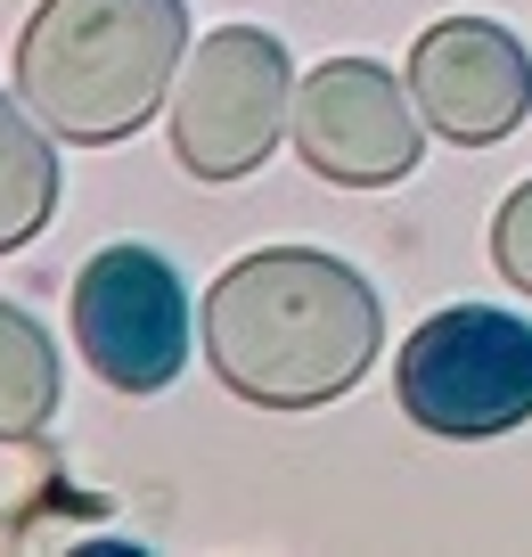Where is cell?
Returning <instances> with one entry per match:
<instances>
[{
  "label": "cell",
  "mask_w": 532,
  "mask_h": 557,
  "mask_svg": "<svg viewBox=\"0 0 532 557\" xmlns=\"http://www.w3.org/2000/svg\"><path fill=\"white\" fill-rule=\"evenodd\" d=\"M206 369L255 410H327L385 352L378 287L320 246H262L206 287Z\"/></svg>",
  "instance_id": "6da1fadb"
},
{
  "label": "cell",
  "mask_w": 532,
  "mask_h": 557,
  "mask_svg": "<svg viewBox=\"0 0 532 557\" xmlns=\"http://www.w3.org/2000/svg\"><path fill=\"white\" fill-rule=\"evenodd\" d=\"M189 66L181 0H41L9 58V90L74 148H115Z\"/></svg>",
  "instance_id": "7a4b0ae2"
},
{
  "label": "cell",
  "mask_w": 532,
  "mask_h": 557,
  "mask_svg": "<svg viewBox=\"0 0 532 557\" xmlns=\"http://www.w3.org/2000/svg\"><path fill=\"white\" fill-rule=\"evenodd\" d=\"M394 401L418 435L492 443L532 418V320L499 304H450L394 352Z\"/></svg>",
  "instance_id": "3957f363"
},
{
  "label": "cell",
  "mask_w": 532,
  "mask_h": 557,
  "mask_svg": "<svg viewBox=\"0 0 532 557\" xmlns=\"http://www.w3.org/2000/svg\"><path fill=\"white\" fill-rule=\"evenodd\" d=\"M295 115V58L271 25H213L189 50L181 83L164 99L172 164L189 181H246L255 164H271V148L287 139Z\"/></svg>",
  "instance_id": "277c9868"
},
{
  "label": "cell",
  "mask_w": 532,
  "mask_h": 557,
  "mask_svg": "<svg viewBox=\"0 0 532 557\" xmlns=\"http://www.w3.org/2000/svg\"><path fill=\"white\" fill-rule=\"evenodd\" d=\"M197 345L189 287L156 246L123 238L74 271V352L115 394H164Z\"/></svg>",
  "instance_id": "5b68a950"
},
{
  "label": "cell",
  "mask_w": 532,
  "mask_h": 557,
  "mask_svg": "<svg viewBox=\"0 0 532 557\" xmlns=\"http://www.w3.org/2000/svg\"><path fill=\"white\" fill-rule=\"evenodd\" d=\"M287 139L336 189H394L426 164V115H418L410 83L378 58H327V66L295 74Z\"/></svg>",
  "instance_id": "8992f818"
},
{
  "label": "cell",
  "mask_w": 532,
  "mask_h": 557,
  "mask_svg": "<svg viewBox=\"0 0 532 557\" xmlns=\"http://www.w3.org/2000/svg\"><path fill=\"white\" fill-rule=\"evenodd\" d=\"M401 83L426 132L459 139V148H499L532 115V50L499 17H434L410 41Z\"/></svg>",
  "instance_id": "52a82bcc"
},
{
  "label": "cell",
  "mask_w": 532,
  "mask_h": 557,
  "mask_svg": "<svg viewBox=\"0 0 532 557\" xmlns=\"http://www.w3.org/2000/svg\"><path fill=\"white\" fill-rule=\"evenodd\" d=\"M50 213H58V132L17 90H0V255L41 238Z\"/></svg>",
  "instance_id": "ba28073f"
},
{
  "label": "cell",
  "mask_w": 532,
  "mask_h": 557,
  "mask_svg": "<svg viewBox=\"0 0 532 557\" xmlns=\"http://www.w3.org/2000/svg\"><path fill=\"white\" fill-rule=\"evenodd\" d=\"M58 345L25 304H0V443H34L58 418Z\"/></svg>",
  "instance_id": "9c48e42d"
},
{
  "label": "cell",
  "mask_w": 532,
  "mask_h": 557,
  "mask_svg": "<svg viewBox=\"0 0 532 557\" xmlns=\"http://www.w3.org/2000/svg\"><path fill=\"white\" fill-rule=\"evenodd\" d=\"M492 271L532 296V181H524V189H508V197H499V213H492Z\"/></svg>",
  "instance_id": "30bf717a"
}]
</instances>
